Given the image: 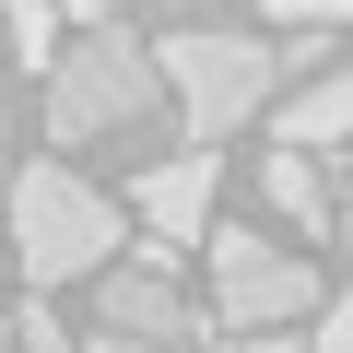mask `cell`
Returning <instances> with one entry per match:
<instances>
[{"label":"cell","instance_id":"5","mask_svg":"<svg viewBox=\"0 0 353 353\" xmlns=\"http://www.w3.org/2000/svg\"><path fill=\"white\" fill-rule=\"evenodd\" d=\"M141 224H153V248H189V236L212 224V141H201V153H165V165L141 176Z\"/></svg>","mask_w":353,"mask_h":353},{"label":"cell","instance_id":"13","mask_svg":"<svg viewBox=\"0 0 353 353\" xmlns=\"http://www.w3.org/2000/svg\"><path fill=\"white\" fill-rule=\"evenodd\" d=\"M224 353H306V341H294V330H236Z\"/></svg>","mask_w":353,"mask_h":353},{"label":"cell","instance_id":"8","mask_svg":"<svg viewBox=\"0 0 353 353\" xmlns=\"http://www.w3.org/2000/svg\"><path fill=\"white\" fill-rule=\"evenodd\" d=\"M259 189H271V212H283L294 236H330V165H318L306 141H283V153L259 165Z\"/></svg>","mask_w":353,"mask_h":353},{"label":"cell","instance_id":"4","mask_svg":"<svg viewBox=\"0 0 353 353\" xmlns=\"http://www.w3.org/2000/svg\"><path fill=\"white\" fill-rule=\"evenodd\" d=\"M212 306H224V330H294L318 306V271L271 236H212Z\"/></svg>","mask_w":353,"mask_h":353},{"label":"cell","instance_id":"11","mask_svg":"<svg viewBox=\"0 0 353 353\" xmlns=\"http://www.w3.org/2000/svg\"><path fill=\"white\" fill-rule=\"evenodd\" d=\"M12 330H24V353H83V341H71V330H59V318H48V306H24V318H12Z\"/></svg>","mask_w":353,"mask_h":353},{"label":"cell","instance_id":"9","mask_svg":"<svg viewBox=\"0 0 353 353\" xmlns=\"http://www.w3.org/2000/svg\"><path fill=\"white\" fill-rule=\"evenodd\" d=\"M0 36H12V59H59V0H12V12H0Z\"/></svg>","mask_w":353,"mask_h":353},{"label":"cell","instance_id":"7","mask_svg":"<svg viewBox=\"0 0 353 353\" xmlns=\"http://www.w3.org/2000/svg\"><path fill=\"white\" fill-rule=\"evenodd\" d=\"M283 141L341 153V141H353V71H306V83L283 94Z\"/></svg>","mask_w":353,"mask_h":353},{"label":"cell","instance_id":"6","mask_svg":"<svg viewBox=\"0 0 353 353\" xmlns=\"http://www.w3.org/2000/svg\"><path fill=\"white\" fill-rule=\"evenodd\" d=\"M165 259H176V248H153V236H141V271H106V330H130V341L189 330V318H176V283H165Z\"/></svg>","mask_w":353,"mask_h":353},{"label":"cell","instance_id":"12","mask_svg":"<svg viewBox=\"0 0 353 353\" xmlns=\"http://www.w3.org/2000/svg\"><path fill=\"white\" fill-rule=\"evenodd\" d=\"M271 12H283V24H341L353 0H271Z\"/></svg>","mask_w":353,"mask_h":353},{"label":"cell","instance_id":"1","mask_svg":"<svg viewBox=\"0 0 353 353\" xmlns=\"http://www.w3.org/2000/svg\"><path fill=\"white\" fill-rule=\"evenodd\" d=\"M106 248H118L106 189H83L71 165H24V176H12V259H24V283H36V294H48V283L106 271Z\"/></svg>","mask_w":353,"mask_h":353},{"label":"cell","instance_id":"15","mask_svg":"<svg viewBox=\"0 0 353 353\" xmlns=\"http://www.w3.org/2000/svg\"><path fill=\"white\" fill-rule=\"evenodd\" d=\"M0 271H12V259H0Z\"/></svg>","mask_w":353,"mask_h":353},{"label":"cell","instance_id":"14","mask_svg":"<svg viewBox=\"0 0 353 353\" xmlns=\"http://www.w3.org/2000/svg\"><path fill=\"white\" fill-rule=\"evenodd\" d=\"M59 12H83V24H106V12H118V0H59Z\"/></svg>","mask_w":353,"mask_h":353},{"label":"cell","instance_id":"3","mask_svg":"<svg viewBox=\"0 0 353 353\" xmlns=\"http://www.w3.org/2000/svg\"><path fill=\"white\" fill-rule=\"evenodd\" d=\"M153 48H130L118 24H94L83 48H59L48 71V141H106V130H141L153 118Z\"/></svg>","mask_w":353,"mask_h":353},{"label":"cell","instance_id":"10","mask_svg":"<svg viewBox=\"0 0 353 353\" xmlns=\"http://www.w3.org/2000/svg\"><path fill=\"white\" fill-rule=\"evenodd\" d=\"M306 353H353V283L318 306V330H306Z\"/></svg>","mask_w":353,"mask_h":353},{"label":"cell","instance_id":"2","mask_svg":"<svg viewBox=\"0 0 353 353\" xmlns=\"http://www.w3.org/2000/svg\"><path fill=\"white\" fill-rule=\"evenodd\" d=\"M153 71L176 83V106H189V141H224V130H248V118L271 106V83H283V48L189 24V36H165V48H153Z\"/></svg>","mask_w":353,"mask_h":353}]
</instances>
